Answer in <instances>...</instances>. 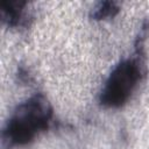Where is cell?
<instances>
[{
	"label": "cell",
	"instance_id": "obj_1",
	"mask_svg": "<svg viewBox=\"0 0 149 149\" xmlns=\"http://www.w3.org/2000/svg\"><path fill=\"white\" fill-rule=\"evenodd\" d=\"M52 116V107L43 94L30 97L15 108L7 121L2 132L3 144L12 148L30 143L50 127Z\"/></svg>",
	"mask_w": 149,
	"mask_h": 149
},
{
	"label": "cell",
	"instance_id": "obj_2",
	"mask_svg": "<svg viewBox=\"0 0 149 149\" xmlns=\"http://www.w3.org/2000/svg\"><path fill=\"white\" fill-rule=\"evenodd\" d=\"M142 77V65L137 58H127L118 63L100 92L99 101L104 107L119 108L130 99Z\"/></svg>",
	"mask_w": 149,
	"mask_h": 149
},
{
	"label": "cell",
	"instance_id": "obj_3",
	"mask_svg": "<svg viewBox=\"0 0 149 149\" xmlns=\"http://www.w3.org/2000/svg\"><path fill=\"white\" fill-rule=\"evenodd\" d=\"M26 6L24 1H2L1 15L3 20L10 27H16L21 24L23 20V7Z\"/></svg>",
	"mask_w": 149,
	"mask_h": 149
},
{
	"label": "cell",
	"instance_id": "obj_4",
	"mask_svg": "<svg viewBox=\"0 0 149 149\" xmlns=\"http://www.w3.org/2000/svg\"><path fill=\"white\" fill-rule=\"evenodd\" d=\"M120 10V7L114 1H101L92 10L91 16L94 20H106L114 17Z\"/></svg>",
	"mask_w": 149,
	"mask_h": 149
}]
</instances>
